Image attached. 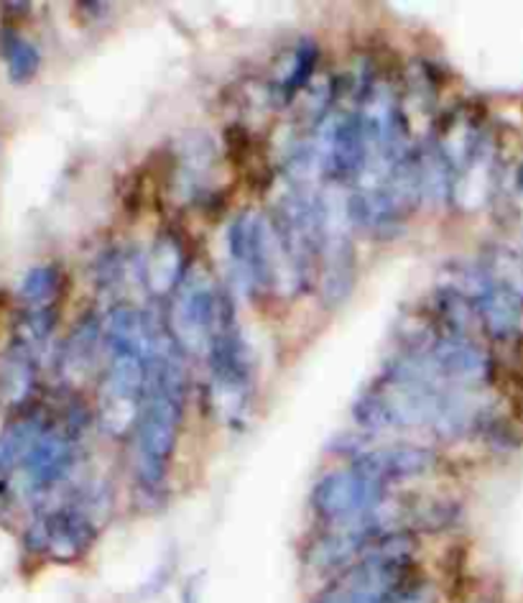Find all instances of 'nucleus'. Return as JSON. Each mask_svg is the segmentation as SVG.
Wrapping results in <instances>:
<instances>
[{
  "label": "nucleus",
  "mask_w": 523,
  "mask_h": 603,
  "mask_svg": "<svg viewBox=\"0 0 523 603\" xmlns=\"http://www.w3.org/2000/svg\"><path fill=\"white\" fill-rule=\"evenodd\" d=\"M176 422H179V377L174 364H157L136 438V473L149 491H159L166 478L176 443Z\"/></svg>",
  "instance_id": "obj_1"
},
{
  "label": "nucleus",
  "mask_w": 523,
  "mask_h": 603,
  "mask_svg": "<svg viewBox=\"0 0 523 603\" xmlns=\"http://www.w3.org/2000/svg\"><path fill=\"white\" fill-rule=\"evenodd\" d=\"M386 499V481L352 466L348 470L324 476L316 483L312 504L314 512L333 529H375L371 519Z\"/></svg>",
  "instance_id": "obj_2"
},
{
  "label": "nucleus",
  "mask_w": 523,
  "mask_h": 603,
  "mask_svg": "<svg viewBox=\"0 0 523 603\" xmlns=\"http://www.w3.org/2000/svg\"><path fill=\"white\" fill-rule=\"evenodd\" d=\"M36 547L54 561H75L92 545L95 525L79 509H57L34 527Z\"/></svg>",
  "instance_id": "obj_3"
},
{
  "label": "nucleus",
  "mask_w": 523,
  "mask_h": 603,
  "mask_svg": "<svg viewBox=\"0 0 523 603\" xmlns=\"http://www.w3.org/2000/svg\"><path fill=\"white\" fill-rule=\"evenodd\" d=\"M72 458H75V447H72L70 440L47 432V435L34 438L28 443L24 453V470L36 489H47L67 473Z\"/></svg>",
  "instance_id": "obj_4"
},
{
  "label": "nucleus",
  "mask_w": 523,
  "mask_h": 603,
  "mask_svg": "<svg viewBox=\"0 0 523 603\" xmlns=\"http://www.w3.org/2000/svg\"><path fill=\"white\" fill-rule=\"evenodd\" d=\"M0 49H3L5 62H9V72L13 83H28L39 70V51L34 49V44L21 39L18 34L5 32L3 39H0Z\"/></svg>",
  "instance_id": "obj_5"
},
{
  "label": "nucleus",
  "mask_w": 523,
  "mask_h": 603,
  "mask_svg": "<svg viewBox=\"0 0 523 603\" xmlns=\"http://www.w3.org/2000/svg\"><path fill=\"white\" fill-rule=\"evenodd\" d=\"M57 284H59L57 269L41 267V269H34L32 274H28V276L24 279V286H21V294H24V299L28 302V305L47 307L49 302L54 299Z\"/></svg>",
  "instance_id": "obj_6"
},
{
  "label": "nucleus",
  "mask_w": 523,
  "mask_h": 603,
  "mask_svg": "<svg viewBox=\"0 0 523 603\" xmlns=\"http://www.w3.org/2000/svg\"><path fill=\"white\" fill-rule=\"evenodd\" d=\"M388 603H439L437 601V591H434L432 583H426V580H411L401 588L399 593L390 595Z\"/></svg>",
  "instance_id": "obj_7"
},
{
  "label": "nucleus",
  "mask_w": 523,
  "mask_h": 603,
  "mask_svg": "<svg viewBox=\"0 0 523 603\" xmlns=\"http://www.w3.org/2000/svg\"><path fill=\"white\" fill-rule=\"evenodd\" d=\"M182 603H200V601H197V591H195V588H187V591H184V595H182Z\"/></svg>",
  "instance_id": "obj_8"
},
{
  "label": "nucleus",
  "mask_w": 523,
  "mask_h": 603,
  "mask_svg": "<svg viewBox=\"0 0 523 603\" xmlns=\"http://www.w3.org/2000/svg\"><path fill=\"white\" fill-rule=\"evenodd\" d=\"M477 603H490V601H477Z\"/></svg>",
  "instance_id": "obj_9"
}]
</instances>
